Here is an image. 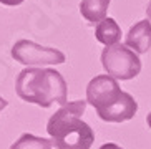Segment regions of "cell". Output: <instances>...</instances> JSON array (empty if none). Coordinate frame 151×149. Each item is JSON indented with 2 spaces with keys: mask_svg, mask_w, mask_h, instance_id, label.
Masks as SVG:
<instances>
[{
  "mask_svg": "<svg viewBox=\"0 0 151 149\" xmlns=\"http://www.w3.org/2000/svg\"><path fill=\"white\" fill-rule=\"evenodd\" d=\"M146 124H148V128L151 129V111L148 113V116H146Z\"/></svg>",
  "mask_w": 151,
  "mask_h": 149,
  "instance_id": "14",
  "label": "cell"
},
{
  "mask_svg": "<svg viewBox=\"0 0 151 149\" xmlns=\"http://www.w3.org/2000/svg\"><path fill=\"white\" fill-rule=\"evenodd\" d=\"M25 0H0V4L5 5V7H17V5L23 4Z\"/></svg>",
  "mask_w": 151,
  "mask_h": 149,
  "instance_id": "10",
  "label": "cell"
},
{
  "mask_svg": "<svg viewBox=\"0 0 151 149\" xmlns=\"http://www.w3.org/2000/svg\"><path fill=\"white\" fill-rule=\"evenodd\" d=\"M53 143L52 139H45V138L33 136L30 133H25L10 146V149H52Z\"/></svg>",
  "mask_w": 151,
  "mask_h": 149,
  "instance_id": "9",
  "label": "cell"
},
{
  "mask_svg": "<svg viewBox=\"0 0 151 149\" xmlns=\"http://www.w3.org/2000/svg\"><path fill=\"white\" fill-rule=\"evenodd\" d=\"M12 58L15 62L27 66H42L43 65H62L65 63V53L52 47H43L32 40H18L12 47Z\"/></svg>",
  "mask_w": 151,
  "mask_h": 149,
  "instance_id": "5",
  "label": "cell"
},
{
  "mask_svg": "<svg viewBox=\"0 0 151 149\" xmlns=\"http://www.w3.org/2000/svg\"><path fill=\"white\" fill-rule=\"evenodd\" d=\"M7 105H9V101L5 100V98H2V96H0V111H2V110H5V108H7Z\"/></svg>",
  "mask_w": 151,
  "mask_h": 149,
  "instance_id": "12",
  "label": "cell"
},
{
  "mask_svg": "<svg viewBox=\"0 0 151 149\" xmlns=\"http://www.w3.org/2000/svg\"><path fill=\"white\" fill-rule=\"evenodd\" d=\"M146 15H148V20L151 22V0L148 2V5H146Z\"/></svg>",
  "mask_w": 151,
  "mask_h": 149,
  "instance_id": "13",
  "label": "cell"
},
{
  "mask_svg": "<svg viewBox=\"0 0 151 149\" xmlns=\"http://www.w3.org/2000/svg\"><path fill=\"white\" fill-rule=\"evenodd\" d=\"M101 65L106 74L121 81L136 78L141 71V60L138 57V53L121 43L103 48Z\"/></svg>",
  "mask_w": 151,
  "mask_h": 149,
  "instance_id": "4",
  "label": "cell"
},
{
  "mask_svg": "<svg viewBox=\"0 0 151 149\" xmlns=\"http://www.w3.org/2000/svg\"><path fill=\"white\" fill-rule=\"evenodd\" d=\"M17 96L25 103L50 108L57 103L68 105V86L62 73L53 68H25L15 81Z\"/></svg>",
  "mask_w": 151,
  "mask_h": 149,
  "instance_id": "2",
  "label": "cell"
},
{
  "mask_svg": "<svg viewBox=\"0 0 151 149\" xmlns=\"http://www.w3.org/2000/svg\"><path fill=\"white\" fill-rule=\"evenodd\" d=\"M86 103L91 105L106 123H124L134 118L138 103L129 93L123 91L113 76L98 74L86 86Z\"/></svg>",
  "mask_w": 151,
  "mask_h": 149,
  "instance_id": "1",
  "label": "cell"
},
{
  "mask_svg": "<svg viewBox=\"0 0 151 149\" xmlns=\"http://www.w3.org/2000/svg\"><path fill=\"white\" fill-rule=\"evenodd\" d=\"M100 149H124V148H121V146L115 144V143H106V144H103Z\"/></svg>",
  "mask_w": 151,
  "mask_h": 149,
  "instance_id": "11",
  "label": "cell"
},
{
  "mask_svg": "<svg viewBox=\"0 0 151 149\" xmlns=\"http://www.w3.org/2000/svg\"><path fill=\"white\" fill-rule=\"evenodd\" d=\"M124 45L131 48L133 52L146 53L151 48V22L150 20H139L138 23H134L126 33L124 38Z\"/></svg>",
  "mask_w": 151,
  "mask_h": 149,
  "instance_id": "6",
  "label": "cell"
},
{
  "mask_svg": "<svg viewBox=\"0 0 151 149\" xmlns=\"http://www.w3.org/2000/svg\"><path fill=\"white\" fill-rule=\"evenodd\" d=\"M95 38L105 47H113L121 40V28L116 23L115 18L106 17L100 23H96L95 28Z\"/></svg>",
  "mask_w": 151,
  "mask_h": 149,
  "instance_id": "7",
  "label": "cell"
},
{
  "mask_svg": "<svg viewBox=\"0 0 151 149\" xmlns=\"http://www.w3.org/2000/svg\"><path fill=\"white\" fill-rule=\"evenodd\" d=\"M86 101L78 100L62 106L48 119L47 133L57 149H90L95 141V133L81 116L86 110Z\"/></svg>",
  "mask_w": 151,
  "mask_h": 149,
  "instance_id": "3",
  "label": "cell"
},
{
  "mask_svg": "<svg viewBox=\"0 0 151 149\" xmlns=\"http://www.w3.org/2000/svg\"><path fill=\"white\" fill-rule=\"evenodd\" d=\"M111 0H81L80 13L90 23H100L106 18V12L110 9Z\"/></svg>",
  "mask_w": 151,
  "mask_h": 149,
  "instance_id": "8",
  "label": "cell"
}]
</instances>
